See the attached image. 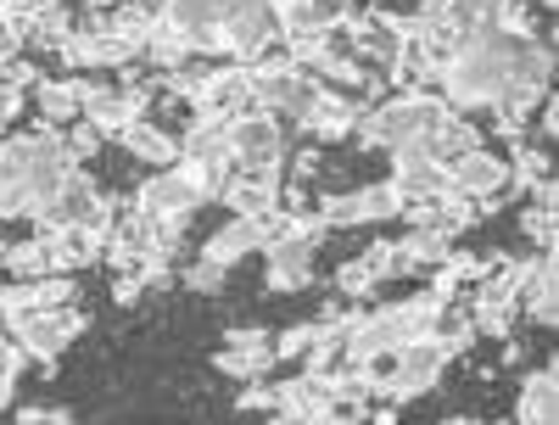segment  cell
I'll return each mask as SVG.
<instances>
[{
	"label": "cell",
	"mask_w": 559,
	"mask_h": 425,
	"mask_svg": "<svg viewBox=\"0 0 559 425\" xmlns=\"http://www.w3.org/2000/svg\"><path fill=\"white\" fill-rule=\"evenodd\" d=\"M17 425H73V409H17Z\"/></svg>",
	"instance_id": "obj_30"
},
{
	"label": "cell",
	"mask_w": 559,
	"mask_h": 425,
	"mask_svg": "<svg viewBox=\"0 0 559 425\" xmlns=\"http://www.w3.org/2000/svg\"><path fill=\"white\" fill-rule=\"evenodd\" d=\"M62 140H68L73 163H84V157H96V152H102V129H96V123H84V118H73Z\"/></svg>",
	"instance_id": "obj_26"
},
{
	"label": "cell",
	"mask_w": 559,
	"mask_h": 425,
	"mask_svg": "<svg viewBox=\"0 0 559 425\" xmlns=\"http://www.w3.org/2000/svg\"><path fill=\"white\" fill-rule=\"evenodd\" d=\"M331 229H358V224H386V219H397L403 213V191L392 179H376V185H358V191H331V197H319V208H313Z\"/></svg>",
	"instance_id": "obj_5"
},
{
	"label": "cell",
	"mask_w": 559,
	"mask_h": 425,
	"mask_svg": "<svg viewBox=\"0 0 559 425\" xmlns=\"http://www.w3.org/2000/svg\"><path fill=\"white\" fill-rule=\"evenodd\" d=\"M521 51V39H509L498 28H476V34H464L442 73H437V90H442V102L453 113H481V107H498L503 102V84H509V62H515Z\"/></svg>",
	"instance_id": "obj_1"
},
{
	"label": "cell",
	"mask_w": 559,
	"mask_h": 425,
	"mask_svg": "<svg viewBox=\"0 0 559 425\" xmlns=\"http://www.w3.org/2000/svg\"><path fill=\"white\" fill-rule=\"evenodd\" d=\"M274 414L286 420V425H331L342 409L331 403V392H324L319 381L292 375V381H274Z\"/></svg>",
	"instance_id": "obj_11"
},
{
	"label": "cell",
	"mask_w": 559,
	"mask_h": 425,
	"mask_svg": "<svg viewBox=\"0 0 559 425\" xmlns=\"http://www.w3.org/2000/svg\"><path fill=\"white\" fill-rule=\"evenodd\" d=\"M236 409H241V414L274 409V387H269V381H247V392H236Z\"/></svg>",
	"instance_id": "obj_29"
},
{
	"label": "cell",
	"mask_w": 559,
	"mask_h": 425,
	"mask_svg": "<svg viewBox=\"0 0 559 425\" xmlns=\"http://www.w3.org/2000/svg\"><path fill=\"white\" fill-rule=\"evenodd\" d=\"M397 247H403V263H408V274H414V269H437V263L453 252V241H448L442 229H408Z\"/></svg>",
	"instance_id": "obj_20"
},
{
	"label": "cell",
	"mask_w": 559,
	"mask_h": 425,
	"mask_svg": "<svg viewBox=\"0 0 559 425\" xmlns=\"http://www.w3.org/2000/svg\"><path fill=\"white\" fill-rule=\"evenodd\" d=\"M280 219H286V208H274V213H236V219L218 224L207 241H202V263H213V269H236L241 258H252V252H263V247L274 241Z\"/></svg>",
	"instance_id": "obj_6"
},
{
	"label": "cell",
	"mask_w": 559,
	"mask_h": 425,
	"mask_svg": "<svg viewBox=\"0 0 559 425\" xmlns=\"http://www.w3.org/2000/svg\"><path fill=\"white\" fill-rule=\"evenodd\" d=\"M392 185L403 191V202H437V197L448 191L442 163L426 157V152H397V157H392Z\"/></svg>",
	"instance_id": "obj_13"
},
{
	"label": "cell",
	"mask_w": 559,
	"mask_h": 425,
	"mask_svg": "<svg viewBox=\"0 0 559 425\" xmlns=\"http://www.w3.org/2000/svg\"><path fill=\"white\" fill-rule=\"evenodd\" d=\"M140 297H146L140 274H118V280H112V303H118V308H129V303H140Z\"/></svg>",
	"instance_id": "obj_31"
},
{
	"label": "cell",
	"mask_w": 559,
	"mask_h": 425,
	"mask_svg": "<svg viewBox=\"0 0 559 425\" xmlns=\"http://www.w3.org/2000/svg\"><path fill=\"white\" fill-rule=\"evenodd\" d=\"M543 179H554V163H548V146H526V140H515V152H509V185L503 197H532Z\"/></svg>",
	"instance_id": "obj_17"
},
{
	"label": "cell",
	"mask_w": 559,
	"mask_h": 425,
	"mask_svg": "<svg viewBox=\"0 0 559 425\" xmlns=\"http://www.w3.org/2000/svg\"><path fill=\"white\" fill-rule=\"evenodd\" d=\"M280 168H263V174H247V168H229L224 185H218V202L229 213H274L280 208Z\"/></svg>",
	"instance_id": "obj_12"
},
{
	"label": "cell",
	"mask_w": 559,
	"mask_h": 425,
	"mask_svg": "<svg viewBox=\"0 0 559 425\" xmlns=\"http://www.w3.org/2000/svg\"><path fill=\"white\" fill-rule=\"evenodd\" d=\"M448 179V191L464 197V202H487V197H503V185H509V157H498L492 146H476V152H464L442 168Z\"/></svg>",
	"instance_id": "obj_9"
},
{
	"label": "cell",
	"mask_w": 559,
	"mask_h": 425,
	"mask_svg": "<svg viewBox=\"0 0 559 425\" xmlns=\"http://www.w3.org/2000/svg\"><path fill=\"white\" fill-rule=\"evenodd\" d=\"M559 297H554V252H543V258H532V274H526V292H521V314L532 319V324H554V308Z\"/></svg>",
	"instance_id": "obj_18"
},
{
	"label": "cell",
	"mask_w": 559,
	"mask_h": 425,
	"mask_svg": "<svg viewBox=\"0 0 559 425\" xmlns=\"http://www.w3.org/2000/svg\"><path fill=\"white\" fill-rule=\"evenodd\" d=\"M537 107H543V113H537V140H532V146H548L554 129H559V113H554V102H548V96H543Z\"/></svg>",
	"instance_id": "obj_32"
},
{
	"label": "cell",
	"mask_w": 559,
	"mask_h": 425,
	"mask_svg": "<svg viewBox=\"0 0 559 425\" xmlns=\"http://www.w3.org/2000/svg\"><path fill=\"white\" fill-rule=\"evenodd\" d=\"M515 425H554V364H537L515 387Z\"/></svg>",
	"instance_id": "obj_15"
},
{
	"label": "cell",
	"mask_w": 559,
	"mask_h": 425,
	"mask_svg": "<svg viewBox=\"0 0 559 425\" xmlns=\"http://www.w3.org/2000/svg\"><path fill=\"white\" fill-rule=\"evenodd\" d=\"M336 292H342L347 303H369L381 286H376V274H369V263H364V258H347V263L336 269Z\"/></svg>",
	"instance_id": "obj_22"
},
{
	"label": "cell",
	"mask_w": 559,
	"mask_h": 425,
	"mask_svg": "<svg viewBox=\"0 0 559 425\" xmlns=\"http://www.w3.org/2000/svg\"><path fill=\"white\" fill-rule=\"evenodd\" d=\"M17 375H23V347L0 330V409L12 403V392H17Z\"/></svg>",
	"instance_id": "obj_25"
},
{
	"label": "cell",
	"mask_w": 559,
	"mask_h": 425,
	"mask_svg": "<svg viewBox=\"0 0 559 425\" xmlns=\"http://www.w3.org/2000/svg\"><path fill=\"white\" fill-rule=\"evenodd\" d=\"M313 252H319V241L280 229L274 241L263 247V280H269V292H308L313 286Z\"/></svg>",
	"instance_id": "obj_10"
},
{
	"label": "cell",
	"mask_w": 559,
	"mask_h": 425,
	"mask_svg": "<svg viewBox=\"0 0 559 425\" xmlns=\"http://www.w3.org/2000/svg\"><path fill=\"white\" fill-rule=\"evenodd\" d=\"M118 146H123L129 157H140V163H152V168H174V163H179V134H168V129L152 123V118L123 123V129H118Z\"/></svg>",
	"instance_id": "obj_14"
},
{
	"label": "cell",
	"mask_w": 559,
	"mask_h": 425,
	"mask_svg": "<svg viewBox=\"0 0 559 425\" xmlns=\"http://www.w3.org/2000/svg\"><path fill=\"white\" fill-rule=\"evenodd\" d=\"M554 208H559V185L554 179H543L532 191V202H521V229L537 241V252H554Z\"/></svg>",
	"instance_id": "obj_19"
},
{
	"label": "cell",
	"mask_w": 559,
	"mask_h": 425,
	"mask_svg": "<svg viewBox=\"0 0 559 425\" xmlns=\"http://www.w3.org/2000/svg\"><path fill=\"white\" fill-rule=\"evenodd\" d=\"M157 17H163L168 28H179V34H202V28L218 23V17H213V0H163Z\"/></svg>",
	"instance_id": "obj_21"
},
{
	"label": "cell",
	"mask_w": 559,
	"mask_h": 425,
	"mask_svg": "<svg viewBox=\"0 0 559 425\" xmlns=\"http://www.w3.org/2000/svg\"><path fill=\"white\" fill-rule=\"evenodd\" d=\"M213 369L229 375V381H263L274 369V337L258 324H236L224 330V347L213 353Z\"/></svg>",
	"instance_id": "obj_8"
},
{
	"label": "cell",
	"mask_w": 559,
	"mask_h": 425,
	"mask_svg": "<svg viewBox=\"0 0 559 425\" xmlns=\"http://www.w3.org/2000/svg\"><path fill=\"white\" fill-rule=\"evenodd\" d=\"M79 96H84V79H39L34 84V107H39V123H73L79 118Z\"/></svg>",
	"instance_id": "obj_16"
},
{
	"label": "cell",
	"mask_w": 559,
	"mask_h": 425,
	"mask_svg": "<svg viewBox=\"0 0 559 425\" xmlns=\"http://www.w3.org/2000/svg\"><path fill=\"white\" fill-rule=\"evenodd\" d=\"M274 7H280V0H274Z\"/></svg>",
	"instance_id": "obj_36"
},
{
	"label": "cell",
	"mask_w": 559,
	"mask_h": 425,
	"mask_svg": "<svg viewBox=\"0 0 559 425\" xmlns=\"http://www.w3.org/2000/svg\"><path fill=\"white\" fill-rule=\"evenodd\" d=\"M269 425H286V420H280V414H274V420H269Z\"/></svg>",
	"instance_id": "obj_35"
},
{
	"label": "cell",
	"mask_w": 559,
	"mask_h": 425,
	"mask_svg": "<svg viewBox=\"0 0 559 425\" xmlns=\"http://www.w3.org/2000/svg\"><path fill=\"white\" fill-rule=\"evenodd\" d=\"M437 425H481V420H471V414H453V420H437Z\"/></svg>",
	"instance_id": "obj_34"
},
{
	"label": "cell",
	"mask_w": 559,
	"mask_h": 425,
	"mask_svg": "<svg viewBox=\"0 0 559 425\" xmlns=\"http://www.w3.org/2000/svg\"><path fill=\"white\" fill-rule=\"evenodd\" d=\"M84 330H90V314H84L79 303H68V308H57V314H34V319L12 324L7 337L23 347V358H34V364L51 369V364L62 358V347H68V342H79Z\"/></svg>",
	"instance_id": "obj_4"
},
{
	"label": "cell",
	"mask_w": 559,
	"mask_h": 425,
	"mask_svg": "<svg viewBox=\"0 0 559 425\" xmlns=\"http://www.w3.org/2000/svg\"><path fill=\"white\" fill-rule=\"evenodd\" d=\"M79 303V280L73 274H45V280H12V286H0V330H12L34 314H57Z\"/></svg>",
	"instance_id": "obj_7"
},
{
	"label": "cell",
	"mask_w": 559,
	"mask_h": 425,
	"mask_svg": "<svg viewBox=\"0 0 559 425\" xmlns=\"http://www.w3.org/2000/svg\"><path fill=\"white\" fill-rule=\"evenodd\" d=\"M280 157H286V134H280L274 113L263 107L229 113V163L247 174H263V168H280Z\"/></svg>",
	"instance_id": "obj_3"
},
{
	"label": "cell",
	"mask_w": 559,
	"mask_h": 425,
	"mask_svg": "<svg viewBox=\"0 0 559 425\" xmlns=\"http://www.w3.org/2000/svg\"><path fill=\"white\" fill-rule=\"evenodd\" d=\"M358 258L369 263V274H376V286H386V280L408 274V263H403V247H397V241H376V247L358 252Z\"/></svg>",
	"instance_id": "obj_23"
},
{
	"label": "cell",
	"mask_w": 559,
	"mask_h": 425,
	"mask_svg": "<svg viewBox=\"0 0 559 425\" xmlns=\"http://www.w3.org/2000/svg\"><path fill=\"white\" fill-rule=\"evenodd\" d=\"M498 358H503V364H509V369H515V364H521V358H526V353H521V342H509V337H503V353H498Z\"/></svg>",
	"instance_id": "obj_33"
},
{
	"label": "cell",
	"mask_w": 559,
	"mask_h": 425,
	"mask_svg": "<svg viewBox=\"0 0 559 425\" xmlns=\"http://www.w3.org/2000/svg\"><path fill=\"white\" fill-rule=\"evenodd\" d=\"M453 358H459V353L448 347V337H442V330H431V337H414V342H403V347L386 358V369H381L376 398H381V403H392V409H403V403H414V398H426V392L442 381V369H448Z\"/></svg>",
	"instance_id": "obj_2"
},
{
	"label": "cell",
	"mask_w": 559,
	"mask_h": 425,
	"mask_svg": "<svg viewBox=\"0 0 559 425\" xmlns=\"http://www.w3.org/2000/svg\"><path fill=\"white\" fill-rule=\"evenodd\" d=\"M224 280H229V269H213V263H202V258L185 269V286L202 292V297H207V292H224Z\"/></svg>",
	"instance_id": "obj_27"
},
{
	"label": "cell",
	"mask_w": 559,
	"mask_h": 425,
	"mask_svg": "<svg viewBox=\"0 0 559 425\" xmlns=\"http://www.w3.org/2000/svg\"><path fill=\"white\" fill-rule=\"evenodd\" d=\"M23 28H17V17L7 12V7H0V68H7V62H17L23 57Z\"/></svg>",
	"instance_id": "obj_28"
},
{
	"label": "cell",
	"mask_w": 559,
	"mask_h": 425,
	"mask_svg": "<svg viewBox=\"0 0 559 425\" xmlns=\"http://www.w3.org/2000/svg\"><path fill=\"white\" fill-rule=\"evenodd\" d=\"M313 330H319V319H302V324L280 330V337H274V364H297L308 353V342H313Z\"/></svg>",
	"instance_id": "obj_24"
}]
</instances>
